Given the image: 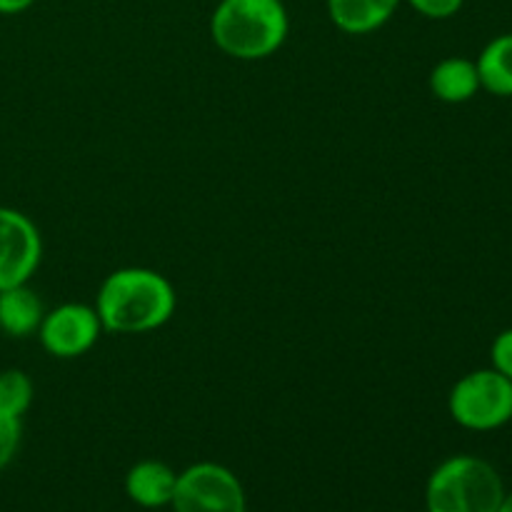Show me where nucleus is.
Instances as JSON below:
<instances>
[{"label": "nucleus", "mask_w": 512, "mask_h": 512, "mask_svg": "<svg viewBox=\"0 0 512 512\" xmlns=\"http://www.w3.org/2000/svg\"><path fill=\"white\" fill-rule=\"evenodd\" d=\"M175 303V288L158 270L120 268L100 285L95 310L108 333L140 335L163 328Z\"/></svg>", "instance_id": "1"}, {"label": "nucleus", "mask_w": 512, "mask_h": 512, "mask_svg": "<svg viewBox=\"0 0 512 512\" xmlns=\"http://www.w3.org/2000/svg\"><path fill=\"white\" fill-rule=\"evenodd\" d=\"M290 30L283 0H220L210 18L213 43L235 60L278 53Z\"/></svg>", "instance_id": "2"}, {"label": "nucleus", "mask_w": 512, "mask_h": 512, "mask_svg": "<svg viewBox=\"0 0 512 512\" xmlns=\"http://www.w3.org/2000/svg\"><path fill=\"white\" fill-rule=\"evenodd\" d=\"M503 475L478 455H453L430 473L425 485L428 512H498L503 505Z\"/></svg>", "instance_id": "3"}, {"label": "nucleus", "mask_w": 512, "mask_h": 512, "mask_svg": "<svg viewBox=\"0 0 512 512\" xmlns=\"http://www.w3.org/2000/svg\"><path fill=\"white\" fill-rule=\"evenodd\" d=\"M450 418L473 433L500 430L512 420V380L483 368L463 375L448 395Z\"/></svg>", "instance_id": "4"}, {"label": "nucleus", "mask_w": 512, "mask_h": 512, "mask_svg": "<svg viewBox=\"0 0 512 512\" xmlns=\"http://www.w3.org/2000/svg\"><path fill=\"white\" fill-rule=\"evenodd\" d=\"M170 508L175 512H248L238 475L218 463H195L178 473Z\"/></svg>", "instance_id": "5"}, {"label": "nucleus", "mask_w": 512, "mask_h": 512, "mask_svg": "<svg viewBox=\"0 0 512 512\" xmlns=\"http://www.w3.org/2000/svg\"><path fill=\"white\" fill-rule=\"evenodd\" d=\"M103 323L98 310L85 303H65L48 310L38 328L40 345L48 355L60 360H73L88 353L98 343Z\"/></svg>", "instance_id": "6"}, {"label": "nucleus", "mask_w": 512, "mask_h": 512, "mask_svg": "<svg viewBox=\"0 0 512 512\" xmlns=\"http://www.w3.org/2000/svg\"><path fill=\"white\" fill-rule=\"evenodd\" d=\"M43 258V238L33 220L0 205V290L28 283Z\"/></svg>", "instance_id": "7"}, {"label": "nucleus", "mask_w": 512, "mask_h": 512, "mask_svg": "<svg viewBox=\"0 0 512 512\" xmlns=\"http://www.w3.org/2000/svg\"><path fill=\"white\" fill-rule=\"evenodd\" d=\"M178 473L160 460H140L125 475V493L135 505L158 510L173 503Z\"/></svg>", "instance_id": "8"}, {"label": "nucleus", "mask_w": 512, "mask_h": 512, "mask_svg": "<svg viewBox=\"0 0 512 512\" xmlns=\"http://www.w3.org/2000/svg\"><path fill=\"white\" fill-rule=\"evenodd\" d=\"M403 0H328V15L348 35H368L383 28Z\"/></svg>", "instance_id": "9"}, {"label": "nucleus", "mask_w": 512, "mask_h": 512, "mask_svg": "<svg viewBox=\"0 0 512 512\" xmlns=\"http://www.w3.org/2000/svg\"><path fill=\"white\" fill-rule=\"evenodd\" d=\"M430 93L440 100V103L448 105H460L468 103L478 95L480 88V75L475 68V60L460 58H445L430 70Z\"/></svg>", "instance_id": "10"}, {"label": "nucleus", "mask_w": 512, "mask_h": 512, "mask_svg": "<svg viewBox=\"0 0 512 512\" xmlns=\"http://www.w3.org/2000/svg\"><path fill=\"white\" fill-rule=\"evenodd\" d=\"M43 315V300L28 288V283L0 290V330L8 338H28L38 333Z\"/></svg>", "instance_id": "11"}, {"label": "nucleus", "mask_w": 512, "mask_h": 512, "mask_svg": "<svg viewBox=\"0 0 512 512\" xmlns=\"http://www.w3.org/2000/svg\"><path fill=\"white\" fill-rule=\"evenodd\" d=\"M475 68L480 88L495 98H512V33H503L480 50Z\"/></svg>", "instance_id": "12"}, {"label": "nucleus", "mask_w": 512, "mask_h": 512, "mask_svg": "<svg viewBox=\"0 0 512 512\" xmlns=\"http://www.w3.org/2000/svg\"><path fill=\"white\" fill-rule=\"evenodd\" d=\"M33 380L18 368H8L0 373V410L13 418H23L33 405Z\"/></svg>", "instance_id": "13"}, {"label": "nucleus", "mask_w": 512, "mask_h": 512, "mask_svg": "<svg viewBox=\"0 0 512 512\" xmlns=\"http://www.w3.org/2000/svg\"><path fill=\"white\" fill-rule=\"evenodd\" d=\"M20 438H23L20 418H13V415L0 410V470L8 468L10 460L15 458L20 448Z\"/></svg>", "instance_id": "14"}, {"label": "nucleus", "mask_w": 512, "mask_h": 512, "mask_svg": "<svg viewBox=\"0 0 512 512\" xmlns=\"http://www.w3.org/2000/svg\"><path fill=\"white\" fill-rule=\"evenodd\" d=\"M405 3L428 20H448L460 13L465 0H405Z\"/></svg>", "instance_id": "15"}, {"label": "nucleus", "mask_w": 512, "mask_h": 512, "mask_svg": "<svg viewBox=\"0 0 512 512\" xmlns=\"http://www.w3.org/2000/svg\"><path fill=\"white\" fill-rule=\"evenodd\" d=\"M490 363H493V370L512 380V328L495 335L490 345Z\"/></svg>", "instance_id": "16"}, {"label": "nucleus", "mask_w": 512, "mask_h": 512, "mask_svg": "<svg viewBox=\"0 0 512 512\" xmlns=\"http://www.w3.org/2000/svg\"><path fill=\"white\" fill-rule=\"evenodd\" d=\"M35 5V0H0V15H18Z\"/></svg>", "instance_id": "17"}, {"label": "nucleus", "mask_w": 512, "mask_h": 512, "mask_svg": "<svg viewBox=\"0 0 512 512\" xmlns=\"http://www.w3.org/2000/svg\"><path fill=\"white\" fill-rule=\"evenodd\" d=\"M498 512H512V493L505 495L503 505H500V510H498Z\"/></svg>", "instance_id": "18"}]
</instances>
